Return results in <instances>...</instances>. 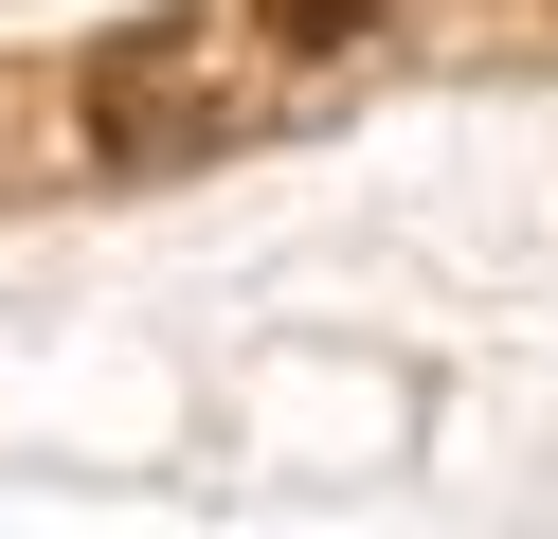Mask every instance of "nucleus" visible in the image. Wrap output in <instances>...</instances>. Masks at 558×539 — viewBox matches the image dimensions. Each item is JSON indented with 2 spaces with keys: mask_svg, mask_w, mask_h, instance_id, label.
I'll use <instances>...</instances> for the list:
<instances>
[{
  "mask_svg": "<svg viewBox=\"0 0 558 539\" xmlns=\"http://www.w3.org/2000/svg\"><path fill=\"white\" fill-rule=\"evenodd\" d=\"M361 19H378V0H270V36H289V54H342Z\"/></svg>",
  "mask_w": 558,
  "mask_h": 539,
  "instance_id": "obj_1",
  "label": "nucleus"
}]
</instances>
